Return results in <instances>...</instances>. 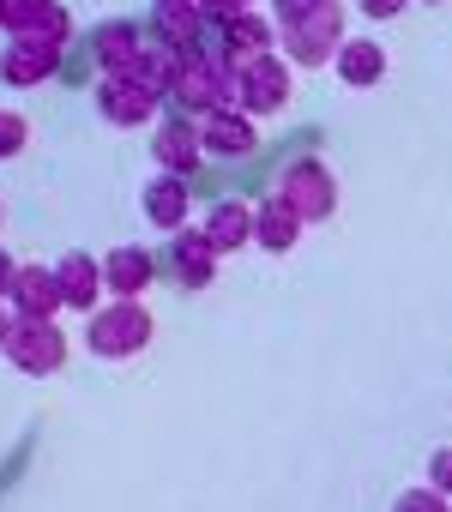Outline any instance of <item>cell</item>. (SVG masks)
Segmentation results:
<instances>
[{"label": "cell", "mask_w": 452, "mask_h": 512, "mask_svg": "<svg viewBox=\"0 0 452 512\" xmlns=\"http://www.w3.org/2000/svg\"><path fill=\"white\" fill-rule=\"evenodd\" d=\"M151 338H157V320H151V308H145L139 296H115L109 308H91V326H85L91 356H103V362H133Z\"/></svg>", "instance_id": "cell-1"}, {"label": "cell", "mask_w": 452, "mask_h": 512, "mask_svg": "<svg viewBox=\"0 0 452 512\" xmlns=\"http://www.w3.org/2000/svg\"><path fill=\"white\" fill-rule=\"evenodd\" d=\"M169 103H175L181 115H211V109H223V103H236V67L223 61V55H211V49L181 55V73H175V85H169Z\"/></svg>", "instance_id": "cell-2"}, {"label": "cell", "mask_w": 452, "mask_h": 512, "mask_svg": "<svg viewBox=\"0 0 452 512\" xmlns=\"http://www.w3.org/2000/svg\"><path fill=\"white\" fill-rule=\"evenodd\" d=\"M278 43L296 67H332L338 43H344V0H320V7H308L302 19H284L278 25Z\"/></svg>", "instance_id": "cell-3"}, {"label": "cell", "mask_w": 452, "mask_h": 512, "mask_svg": "<svg viewBox=\"0 0 452 512\" xmlns=\"http://www.w3.org/2000/svg\"><path fill=\"white\" fill-rule=\"evenodd\" d=\"M290 205H296V217L314 229V223H326L332 211H338V181H332V169L320 163V157H290L284 169H278V181H272Z\"/></svg>", "instance_id": "cell-4"}, {"label": "cell", "mask_w": 452, "mask_h": 512, "mask_svg": "<svg viewBox=\"0 0 452 512\" xmlns=\"http://www.w3.org/2000/svg\"><path fill=\"white\" fill-rule=\"evenodd\" d=\"M7 356L19 374H31V380H43V374H55L61 362H67V332L55 326V320H13V332H7Z\"/></svg>", "instance_id": "cell-5"}, {"label": "cell", "mask_w": 452, "mask_h": 512, "mask_svg": "<svg viewBox=\"0 0 452 512\" xmlns=\"http://www.w3.org/2000/svg\"><path fill=\"white\" fill-rule=\"evenodd\" d=\"M193 127H199V151H205V157L236 163V157H254V151H260V127H254V115H242L236 103H223V109H211V115H193Z\"/></svg>", "instance_id": "cell-6"}, {"label": "cell", "mask_w": 452, "mask_h": 512, "mask_svg": "<svg viewBox=\"0 0 452 512\" xmlns=\"http://www.w3.org/2000/svg\"><path fill=\"white\" fill-rule=\"evenodd\" d=\"M290 103V67L278 61V55H260V61H248V67H236V109L242 115H278Z\"/></svg>", "instance_id": "cell-7"}, {"label": "cell", "mask_w": 452, "mask_h": 512, "mask_svg": "<svg viewBox=\"0 0 452 512\" xmlns=\"http://www.w3.org/2000/svg\"><path fill=\"white\" fill-rule=\"evenodd\" d=\"M278 49V25L260 13V7H248V13H230L217 25V55L230 61V67H248V61H260V55H272Z\"/></svg>", "instance_id": "cell-8"}, {"label": "cell", "mask_w": 452, "mask_h": 512, "mask_svg": "<svg viewBox=\"0 0 452 512\" xmlns=\"http://www.w3.org/2000/svg\"><path fill=\"white\" fill-rule=\"evenodd\" d=\"M7 308L19 314V320H55L67 302H61V278H55V266H37V260H25L19 272H13V284H7Z\"/></svg>", "instance_id": "cell-9"}, {"label": "cell", "mask_w": 452, "mask_h": 512, "mask_svg": "<svg viewBox=\"0 0 452 512\" xmlns=\"http://www.w3.org/2000/svg\"><path fill=\"white\" fill-rule=\"evenodd\" d=\"M157 109H163V97H151V91L133 85L127 73H109V79L97 85V115H103L109 127H151Z\"/></svg>", "instance_id": "cell-10"}, {"label": "cell", "mask_w": 452, "mask_h": 512, "mask_svg": "<svg viewBox=\"0 0 452 512\" xmlns=\"http://www.w3.org/2000/svg\"><path fill=\"white\" fill-rule=\"evenodd\" d=\"M151 157H157V169H169V175H193V169L205 163L193 115H181V109H175V115L151 121Z\"/></svg>", "instance_id": "cell-11"}, {"label": "cell", "mask_w": 452, "mask_h": 512, "mask_svg": "<svg viewBox=\"0 0 452 512\" xmlns=\"http://www.w3.org/2000/svg\"><path fill=\"white\" fill-rule=\"evenodd\" d=\"M61 55H67V49L31 43V37H7V49H0V85H13V91L49 85V79L61 73Z\"/></svg>", "instance_id": "cell-12"}, {"label": "cell", "mask_w": 452, "mask_h": 512, "mask_svg": "<svg viewBox=\"0 0 452 512\" xmlns=\"http://www.w3.org/2000/svg\"><path fill=\"white\" fill-rule=\"evenodd\" d=\"M157 278H163V266H157V253H151V247L121 241V247L103 253V290H109V296H145Z\"/></svg>", "instance_id": "cell-13"}, {"label": "cell", "mask_w": 452, "mask_h": 512, "mask_svg": "<svg viewBox=\"0 0 452 512\" xmlns=\"http://www.w3.org/2000/svg\"><path fill=\"white\" fill-rule=\"evenodd\" d=\"M217 260L223 253L205 241V229H175V241H169V278L181 284V290H205L211 278H217Z\"/></svg>", "instance_id": "cell-14"}, {"label": "cell", "mask_w": 452, "mask_h": 512, "mask_svg": "<svg viewBox=\"0 0 452 512\" xmlns=\"http://www.w3.org/2000/svg\"><path fill=\"white\" fill-rule=\"evenodd\" d=\"M139 211L157 223V229H181L187 223V211H193V193H187V175H169V169H157L151 181H145V193H139Z\"/></svg>", "instance_id": "cell-15"}, {"label": "cell", "mask_w": 452, "mask_h": 512, "mask_svg": "<svg viewBox=\"0 0 452 512\" xmlns=\"http://www.w3.org/2000/svg\"><path fill=\"white\" fill-rule=\"evenodd\" d=\"M302 229H308V223L296 217V205H290L278 187H272V193L254 205V241H260L266 253H290V247L302 241Z\"/></svg>", "instance_id": "cell-16"}, {"label": "cell", "mask_w": 452, "mask_h": 512, "mask_svg": "<svg viewBox=\"0 0 452 512\" xmlns=\"http://www.w3.org/2000/svg\"><path fill=\"white\" fill-rule=\"evenodd\" d=\"M199 229L217 253H242V247H254V205L248 199H217Z\"/></svg>", "instance_id": "cell-17"}, {"label": "cell", "mask_w": 452, "mask_h": 512, "mask_svg": "<svg viewBox=\"0 0 452 512\" xmlns=\"http://www.w3.org/2000/svg\"><path fill=\"white\" fill-rule=\"evenodd\" d=\"M55 278H61V302H67V308H79V314L97 308V296H103V260H91V253L67 247L61 266H55Z\"/></svg>", "instance_id": "cell-18"}, {"label": "cell", "mask_w": 452, "mask_h": 512, "mask_svg": "<svg viewBox=\"0 0 452 512\" xmlns=\"http://www.w3.org/2000/svg\"><path fill=\"white\" fill-rule=\"evenodd\" d=\"M139 49H145V31H139L133 19H109V25L91 31V55H97V73H103V79H109V73H127Z\"/></svg>", "instance_id": "cell-19"}, {"label": "cell", "mask_w": 452, "mask_h": 512, "mask_svg": "<svg viewBox=\"0 0 452 512\" xmlns=\"http://www.w3.org/2000/svg\"><path fill=\"white\" fill-rule=\"evenodd\" d=\"M332 73H338L350 91H368V85L386 79V49H380L374 37H344L338 55H332Z\"/></svg>", "instance_id": "cell-20"}, {"label": "cell", "mask_w": 452, "mask_h": 512, "mask_svg": "<svg viewBox=\"0 0 452 512\" xmlns=\"http://www.w3.org/2000/svg\"><path fill=\"white\" fill-rule=\"evenodd\" d=\"M175 73H181V49H163V43H145V49L133 55V67H127V79L145 85L151 97H169Z\"/></svg>", "instance_id": "cell-21"}, {"label": "cell", "mask_w": 452, "mask_h": 512, "mask_svg": "<svg viewBox=\"0 0 452 512\" xmlns=\"http://www.w3.org/2000/svg\"><path fill=\"white\" fill-rule=\"evenodd\" d=\"M25 37H31V43H49V49H67V43H73V13L55 0V7H43V19H37Z\"/></svg>", "instance_id": "cell-22"}, {"label": "cell", "mask_w": 452, "mask_h": 512, "mask_svg": "<svg viewBox=\"0 0 452 512\" xmlns=\"http://www.w3.org/2000/svg\"><path fill=\"white\" fill-rule=\"evenodd\" d=\"M43 7H55V0H0V31H7V37H25V31L43 19Z\"/></svg>", "instance_id": "cell-23"}, {"label": "cell", "mask_w": 452, "mask_h": 512, "mask_svg": "<svg viewBox=\"0 0 452 512\" xmlns=\"http://www.w3.org/2000/svg\"><path fill=\"white\" fill-rule=\"evenodd\" d=\"M25 145H31V121H25L19 109H0V163L19 157Z\"/></svg>", "instance_id": "cell-24"}, {"label": "cell", "mask_w": 452, "mask_h": 512, "mask_svg": "<svg viewBox=\"0 0 452 512\" xmlns=\"http://www.w3.org/2000/svg\"><path fill=\"white\" fill-rule=\"evenodd\" d=\"M392 512H452V500L428 482V488H404V494L392 500Z\"/></svg>", "instance_id": "cell-25"}, {"label": "cell", "mask_w": 452, "mask_h": 512, "mask_svg": "<svg viewBox=\"0 0 452 512\" xmlns=\"http://www.w3.org/2000/svg\"><path fill=\"white\" fill-rule=\"evenodd\" d=\"M248 7H260V0H199V13H205V25H223L230 13H248Z\"/></svg>", "instance_id": "cell-26"}, {"label": "cell", "mask_w": 452, "mask_h": 512, "mask_svg": "<svg viewBox=\"0 0 452 512\" xmlns=\"http://www.w3.org/2000/svg\"><path fill=\"white\" fill-rule=\"evenodd\" d=\"M428 482H434V488L452 500V446H440V452L428 458Z\"/></svg>", "instance_id": "cell-27"}, {"label": "cell", "mask_w": 452, "mask_h": 512, "mask_svg": "<svg viewBox=\"0 0 452 512\" xmlns=\"http://www.w3.org/2000/svg\"><path fill=\"white\" fill-rule=\"evenodd\" d=\"M356 7H362L368 19H398V13L410 7V0H356Z\"/></svg>", "instance_id": "cell-28"}, {"label": "cell", "mask_w": 452, "mask_h": 512, "mask_svg": "<svg viewBox=\"0 0 452 512\" xmlns=\"http://www.w3.org/2000/svg\"><path fill=\"white\" fill-rule=\"evenodd\" d=\"M272 7H278V25H284V19H302L308 7H320V0H272Z\"/></svg>", "instance_id": "cell-29"}, {"label": "cell", "mask_w": 452, "mask_h": 512, "mask_svg": "<svg viewBox=\"0 0 452 512\" xmlns=\"http://www.w3.org/2000/svg\"><path fill=\"white\" fill-rule=\"evenodd\" d=\"M13 272H19V260H13L7 247H0V302H7V284H13Z\"/></svg>", "instance_id": "cell-30"}, {"label": "cell", "mask_w": 452, "mask_h": 512, "mask_svg": "<svg viewBox=\"0 0 452 512\" xmlns=\"http://www.w3.org/2000/svg\"><path fill=\"white\" fill-rule=\"evenodd\" d=\"M13 320H19V314H13L7 302H0V350H7V332H13Z\"/></svg>", "instance_id": "cell-31"}, {"label": "cell", "mask_w": 452, "mask_h": 512, "mask_svg": "<svg viewBox=\"0 0 452 512\" xmlns=\"http://www.w3.org/2000/svg\"><path fill=\"white\" fill-rule=\"evenodd\" d=\"M422 7H440V0H422Z\"/></svg>", "instance_id": "cell-32"}]
</instances>
